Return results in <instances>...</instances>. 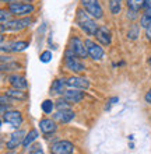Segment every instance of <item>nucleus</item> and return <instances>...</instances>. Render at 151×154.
<instances>
[{
    "instance_id": "f257e3e1",
    "label": "nucleus",
    "mask_w": 151,
    "mask_h": 154,
    "mask_svg": "<svg viewBox=\"0 0 151 154\" xmlns=\"http://www.w3.org/2000/svg\"><path fill=\"white\" fill-rule=\"evenodd\" d=\"M76 23H77V25L87 35H95L97 29H98V25L95 23V18L88 11H86L84 8H78L77 10Z\"/></svg>"
},
{
    "instance_id": "f03ea898",
    "label": "nucleus",
    "mask_w": 151,
    "mask_h": 154,
    "mask_svg": "<svg viewBox=\"0 0 151 154\" xmlns=\"http://www.w3.org/2000/svg\"><path fill=\"white\" fill-rule=\"evenodd\" d=\"M65 65L70 72H74V73H80V72H84V70H86L84 63L78 59V56L70 48L67 49L65 53Z\"/></svg>"
},
{
    "instance_id": "7ed1b4c3",
    "label": "nucleus",
    "mask_w": 151,
    "mask_h": 154,
    "mask_svg": "<svg viewBox=\"0 0 151 154\" xmlns=\"http://www.w3.org/2000/svg\"><path fill=\"white\" fill-rule=\"evenodd\" d=\"M35 7L29 3H18V2H11L8 4V11L11 13L13 16L17 17H24L29 16L31 13H34Z\"/></svg>"
},
{
    "instance_id": "20e7f679",
    "label": "nucleus",
    "mask_w": 151,
    "mask_h": 154,
    "mask_svg": "<svg viewBox=\"0 0 151 154\" xmlns=\"http://www.w3.org/2000/svg\"><path fill=\"white\" fill-rule=\"evenodd\" d=\"M81 6L86 11H88L94 17L95 20H99L104 17V10H102L99 0H81Z\"/></svg>"
},
{
    "instance_id": "39448f33",
    "label": "nucleus",
    "mask_w": 151,
    "mask_h": 154,
    "mask_svg": "<svg viewBox=\"0 0 151 154\" xmlns=\"http://www.w3.org/2000/svg\"><path fill=\"white\" fill-rule=\"evenodd\" d=\"M74 144L69 140H59V142L53 143L50 147V153L52 154H73Z\"/></svg>"
},
{
    "instance_id": "423d86ee",
    "label": "nucleus",
    "mask_w": 151,
    "mask_h": 154,
    "mask_svg": "<svg viewBox=\"0 0 151 154\" xmlns=\"http://www.w3.org/2000/svg\"><path fill=\"white\" fill-rule=\"evenodd\" d=\"M70 49L73 51L78 57H87L88 56V51H87L86 42H83L78 37H74L70 41Z\"/></svg>"
},
{
    "instance_id": "0eeeda50",
    "label": "nucleus",
    "mask_w": 151,
    "mask_h": 154,
    "mask_svg": "<svg viewBox=\"0 0 151 154\" xmlns=\"http://www.w3.org/2000/svg\"><path fill=\"white\" fill-rule=\"evenodd\" d=\"M86 46L87 51H88V56L94 60H101L104 57V49L102 46H99L98 44L92 42L91 39H86Z\"/></svg>"
},
{
    "instance_id": "6e6552de",
    "label": "nucleus",
    "mask_w": 151,
    "mask_h": 154,
    "mask_svg": "<svg viewBox=\"0 0 151 154\" xmlns=\"http://www.w3.org/2000/svg\"><path fill=\"white\" fill-rule=\"evenodd\" d=\"M3 119L6 123L14 126V128H18L23 123V121H24L20 111H7V112L3 114Z\"/></svg>"
},
{
    "instance_id": "1a4fd4ad",
    "label": "nucleus",
    "mask_w": 151,
    "mask_h": 154,
    "mask_svg": "<svg viewBox=\"0 0 151 154\" xmlns=\"http://www.w3.org/2000/svg\"><path fill=\"white\" fill-rule=\"evenodd\" d=\"M25 134L27 133H25L24 130H17V132L11 133L10 139L7 140V144H6L8 150H14V149H17L20 144H23V143H24V139H25Z\"/></svg>"
},
{
    "instance_id": "9d476101",
    "label": "nucleus",
    "mask_w": 151,
    "mask_h": 154,
    "mask_svg": "<svg viewBox=\"0 0 151 154\" xmlns=\"http://www.w3.org/2000/svg\"><path fill=\"white\" fill-rule=\"evenodd\" d=\"M67 87L77 88V90H87L90 87V81L86 77L73 76V77H70V79H67Z\"/></svg>"
},
{
    "instance_id": "9b49d317",
    "label": "nucleus",
    "mask_w": 151,
    "mask_h": 154,
    "mask_svg": "<svg viewBox=\"0 0 151 154\" xmlns=\"http://www.w3.org/2000/svg\"><path fill=\"white\" fill-rule=\"evenodd\" d=\"M94 37L97 38V41H98L99 44L108 46L110 44V39H112V34H110V29L106 25H101V27H98Z\"/></svg>"
},
{
    "instance_id": "f8f14e48",
    "label": "nucleus",
    "mask_w": 151,
    "mask_h": 154,
    "mask_svg": "<svg viewBox=\"0 0 151 154\" xmlns=\"http://www.w3.org/2000/svg\"><path fill=\"white\" fill-rule=\"evenodd\" d=\"M63 98L66 101H69L70 104H76V102H80L84 98V93L83 91H78L77 88H70V90H66L63 93Z\"/></svg>"
},
{
    "instance_id": "ddd939ff",
    "label": "nucleus",
    "mask_w": 151,
    "mask_h": 154,
    "mask_svg": "<svg viewBox=\"0 0 151 154\" xmlns=\"http://www.w3.org/2000/svg\"><path fill=\"white\" fill-rule=\"evenodd\" d=\"M29 23H31L29 20L16 18V20H8L7 23H4V25H6V28L10 29V31H20V29H23L24 27L29 25ZM2 24H3V23H2Z\"/></svg>"
},
{
    "instance_id": "4468645a",
    "label": "nucleus",
    "mask_w": 151,
    "mask_h": 154,
    "mask_svg": "<svg viewBox=\"0 0 151 154\" xmlns=\"http://www.w3.org/2000/svg\"><path fill=\"white\" fill-rule=\"evenodd\" d=\"M39 128H41V132L44 134H50V133H55V132H56L57 125L55 123V121L49 119V118H45V119H41Z\"/></svg>"
},
{
    "instance_id": "2eb2a0df",
    "label": "nucleus",
    "mask_w": 151,
    "mask_h": 154,
    "mask_svg": "<svg viewBox=\"0 0 151 154\" xmlns=\"http://www.w3.org/2000/svg\"><path fill=\"white\" fill-rule=\"evenodd\" d=\"M74 112L71 109H62V111H57L56 114L53 115V119L60 123H69L71 119L74 118Z\"/></svg>"
},
{
    "instance_id": "dca6fc26",
    "label": "nucleus",
    "mask_w": 151,
    "mask_h": 154,
    "mask_svg": "<svg viewBox=\"0 0 151 154\" xmlns=\"http://www.w3.org/2000/svg\"><path fill=\"white\" fill-rule=\"evenodd\" d=\"M8 83L14 88H18V90H25L27 85H28L27 80L23 76H20V74H11V76H8Z\"/></svg>"
},
{
    "instance_id": "f3484780",
    "label": "nucleus",
    "mask_w": 151,
    "mask_h": 154,
    "mask_svg": "<svg viewBox=\"0 0 151 154\" xmlns=\"http://www.w3.org/2000/svg\"><path fill=\"white\" fill-rule=\"evenodd\" d=\"M67 85V79H57V80L53 81L52 88H50V93L53 94H63V91H66L65 87Z\"/></svg>"
},
{
    "instance_id": "a211bd4d",
    "label": "nucleus",
    "mask_w": 151,
    "mask_h": 154,
    "mask_svg": "<svg viewBox=\"0 0 151 154\" xmlns=\"http://www.w3.org/2000/svg\"><path fill=\"white\" fill-rule=\"evenodd\" d=\"M6 94H7L10 98H13V100H27V94L23 91V90H18V88H8L7 91H6Z\"/></svg>"
},
{
    "instance_id": "6ab92c4d",
    "label": "nucleus",
    "mask_w": 151,
    "mask_h": 154,
    "mask_svg": "<svg viewBox=\"0 0 151 154\" xmlns=\"http://www.w3.org/2000/svg\"><path fill=\"white\" fill-rule=\"evenodd\" d=\"M38 130L32 129V130H29L28 133L25 134V139H24V143H23V146L24 147H29L31 146V143L34 142V140H37L38 139Z\"/></svg>"
},
{
    "instance_id": "aec40b11",
    "label": "nucleus",
    "mask_w": 151,
    "mask_h": 154,
    "mask_svg": "<svg viewBox=\"0 0 151 154\" xmlns=\"http://www.w3.org/2000/svg\"><path fill=\"white\" fill-rule=\"evenodd\" d=\"M28 46V42H24V41H14V42H10V49L13 52H21L27 49Z\"/></svg>"
},
{
    "instance_id": "412c9836",
    "label": "nucleus",
    "mask_w": 151,
    "mask_h": 154,
    "mask_svg": "<svg viewBox=\"0 0 151 154\" xmlns=\"http://www.w3.org/2000/svg\"><path fill=\"white\" fill-rule=\"evenodd\" d=\"M144 2L146 0H127V6L131 11H139L141 7H144Z\"/></svg>"
},
{
    "instance_id": "4be33fe9",
    "label": "nucleus",
    "mask_w": 151,
    "mask_h": 154,
    "mask_svg": "<svg viewBox=\"0 0 151 154\" xmlns=\"http://www.w3.org/2000/svg\"><path fill=\"white\" fill-rule=\"evenodd\" d=\"M140 25H141L143 28H147L148 25H151V8H150V10H147V11H146L143 16H141Z\"/></svg>"
},
{
    "instance_id": "5701e85b",
    "label": "nucleus",
    "mask_w": 151,
    "mask_h": 154,
    "mask_svg": "<svg viewBox=\"0 0 151 154\" xmlns=\"http://www.w3.org/2000/svg\"><path fill=\"white\" fill-rule=\"evenodd\" d=\"M55 104H53V101L52 100H45V101L42 102V105H41V108H42V111L45 112V114H50L53 109H55Z\"/></svg>"
},
{
    "instance_id": "b1692460",
    "label": "nucleus",
    "mask_w": 151,
    "mask_h": 154,
    "mask_svg": "<svg viewBox=\"0 0 151 154\" xmlns=\"http://www.w3.org/2000/svg\"><path fill=\"white\" fill-rule=\"evenodd\" d=\"M122 8V4H120V0H110L109 2V10L112 14H118Z\"/></svg>"
},
{
    "instance_id": "393cba45",
    "label": "nucleus",
    "mask_w": 151,
    "mask_h": 154,
    "mask_svg": "<svg viewBox=\"0 0 151 154\" xmlns=\"http://www.w3.org/2000/svg\"><path fill=\"white\" fill-rule=\"evenodd\" d=\"M70 102L69 101H66L65 98L63 100H59V101L56 102V108H57V111H62V109H70V105H69Z\"/></svg>"
},
{
    "instance_id": "a878e982",
    "label": "nucleus",
    "mask_w": 151,
    "mask_h": 154,
    "mask_svg": "<svg viewBox=\"0 0 151 154\" xmlns=\"http://www.w3.org/2000/svg\"><path fill=\"white\" fill-rule=\"evenodd\" d=\"M39 59H41V62H44V63H48V62L52 60V52H50V51L42 52L41 56H39Z\"/></svg>"
},
{
    "instance_id": "bb28decb",
    "label": "nucleus",
    "mask_w": 151,
    "mask_h": 154,
    "mask_svg": "<svg viewBox=\"0 0 151 154\" xmlns=\"http://www.w3.org/2000/svg\"><path fill=\"white\" fill-rule=\"evenodd\" d=\"M10 14H11V13L10 11H7V10H2V11H0V20H2V23H7L8 20H10Z\"/></svg>"
},
{
    "instance_id": "cd10ccee",
    "label": "nucleus",
    "mask_w": 151,
    "mask_h": 154,
    "mask_svg": "<svg viewBox=\"0 0 151 154\" xmlns=\"http://www.w3.org/2000/svg\"><path fill=\"white\" fill-rule=\"evenodd\" d=\"M137 34H139V28H137V27H133L131 31H129V38L136 39V38H137Z\"/></svg>"
},
{
    "instance_id": "c85d7f7f",
    "label": "nucleus",
    "mask_w": 151,
    "mask_h": 154,
    "mask_svg": "<svg viewBox=\"0 0 151 154\" xmlns=\"http://www.w3.org/2000/svg\"><path fill=\"white\" fill-rule=\"evenodd\" d=\"M118 101H119V98H118V97H112V98L109 100V101H108L109 104L106 105V109H110V105H113V104H116Z\"/></svg>"
},
{
    "instance_id": "c756f323",
    "label": "nucleus",
    "mask_w": 151,
    "mask_h": 154,
    "mask_svg": "<svg viewBox=\"0 0 151 154\" xmlns=\"http://www.w3.org/2000/svg\"><path fill=\"white\" fill-rule=\"evenodd\" d=\"M146 102H148V104H151V88L147 91V94H146Z\"/></svg>"
},
{
    "instance_id": "7c9ffc66",
    "label": "nucleus",
    "mask_w": 151,
    "mask_h": 154,
    "mask_svg": "<svg viewBox=\"0 0 151 154\" xmlns=\"http://www.w3.org/2000/svg\"><path fill=\"white\" fill-rule=\"evenodd\" d=\"M144 7L147 8V10H150L151 8V0H146V2H144Z\"/></svg>"
},
{
    "instance_id": "2f4dec72",
    "label": "nucleus",
    "mask_w": 151,
    "mask_h": 154,
    "mask_svg": "<svg viewBox=\"0 0 151 154\" xmlns=\"http://www.w3.org/2000/svg\"><path fill=\"white\" fill-rule=\"evenodd\" d=\"M146 32H147V38L151 39V25H148L147 28H146Z\"/></svg>"
},
{
    "instance_id": "473e14b6",
    "label": "nucleus",
    "mask_w": 151,
    "mask_h": 154,
    "mask_svg": "<svg viewBox=\"0 0 151 154\" xmlns=\"http://www.w3.org/2000/svg\"><path fill=\"white\" fill-rule=\"evenodd\" d=\"M34 154H44V153H42L41 149H38V147H37V149H35V153H34Z\"/></svg>"
},
{
    "instance_id": "72a5a7b5",
    "label": "nucleus",
    "mask_w": 151,
    "mask_h": 154,
    "mask_svg": "<svg viewBox=\"0 0 151 154\" xmlns=\"http://www.w3.org/2000/svg\"><path fill=\"white\" fill-rule=\"evenodd\" d=\"M2 2H4V3H7V2H10V3H11L13 0H2Z\"/></svg>"
},
{
    "instance_id": "f704fd0d",
    "label": "nucleus",
    "mask_w": 151,
    "mask_h": 154,
    "mask_svg": "<svg viewBox=\"0 0 151 154\" xmlns=\"http://www.w3.org/2000/svg\"><path fill=\"white\" fill-rule=\"evenodd\" d=\"M7 154H17V153H14V151H10V153H7Z\"/></svg>"
},
{
    "instance_id": "c9c22d12",
    "label": "nucleus",
    "mask_w": 151,
    "mask_h": 154,
    "mask_svg": "<svg viewBox=\"0 0 151 154\" xmlns=\"http://www.w3.org/2000/svg\"><path fill=\"white\" fill-rule=\"evenodd\" d=\"M150 63H151V59H150Z\"/></svg>"
}]
</instances>
